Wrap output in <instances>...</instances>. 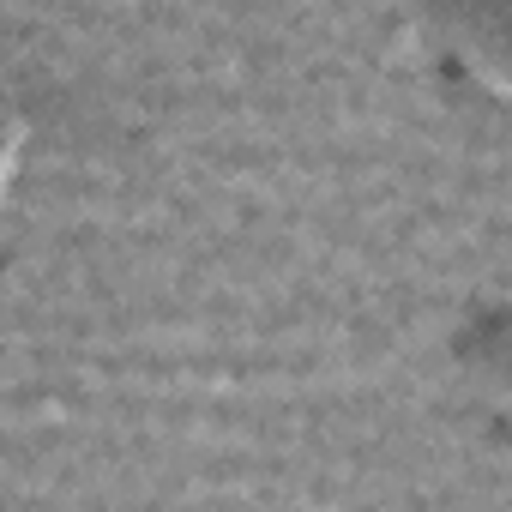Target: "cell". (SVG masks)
I'll return each instance as SVG.
<instances>
[{
  "mask_svg": "<svg viewBox=\"0 0 512 512\" xmlns=\"http://www.w3.org/2000/svg\"><path fill=\"white\" fill-rule=\"evenodd\" d=\"M422 25L452 79L512 109V0H422Z\"/></svg>",
  "mask_w": 512,
  "mask_h": 512,
  "instance_id": "cell-1",
  "label": "cell"
},
{
  "mask_svg": "<svg viewBox=\"0 0 512 512\" xmlns=\"http://www.w3.org/2000/svg\"><path fill=\"white\" fill-rule=\"evenodd\" d=\"M452 368L464 392L512 428V302H482L452 332Z\"/></svg>",
  "mask_w": 512,
  "mask_h": 512,
  "instance_id": "cell-2",
  "label": "cell"
}]
</instances>
